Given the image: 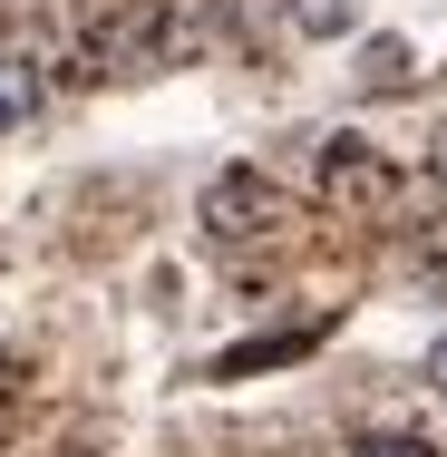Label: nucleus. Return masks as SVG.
Masks as SVG:
<instances>
[{
    "instance_id": "5",
    "label": "nucleus",
    "mask_w": 447,
    "mask_h": 457,
    "mask_svg": "<svg viewBox=\"0 0 447 457\" xmlns=\"http://www.w3.org/2000/svg\"><path fill=\"white\" fill-rule=\"evenodd\" d=\"M409 79V49L399 39H369V59H360V88H399Z\"/></svg>"
},
{
    "instance_id": "7",
    "label": "nucleus",
    "mask_w": 447,
    "mask_h": 457,
    "mask_svg": "<svg viewBox=\"0 0 447 457\" xmlns=\"http://www.w3.org/2000/svg\"><path fill=\"white\" fill-rule=\"evenodd\" d=\"M428 389H447V331L428 341Z\"/></svg>"
},
{
    "instance_id": "2",
    "label": "nucleus",
    "mask_w": 447,
    "mask_h": 457,
    "mask_svg": "<svg viewBox=\"0 0 447 457\" xmlns=\"http://www.w3.org/2000/svg\"><path fill=\"white\" fill-rule=\"evenodd\" d=\"M321 195H331V204H389V166H379L360 137H331V156H321Z\"/></svg>"
},
{
    "instance_id": "3",
    "label": "nucleus",
    "mask_w": 447,
    "mask_h": 457,
    "mask_svg": "<svg viewBox=\"0 0 447 457\" xmlns=\"http://www.w3.org/2000/svg\"><path fill=\"white\" fill-rule=\"evenodd\" d=\"M29 117H39V59H20V49H10V59H0V137H10V127H29Z\"/></svg>"
},
{
    "instance_id": "6",
    "label": "nucleus",
    "mask_w": 447,
    "mask_h": 457,
    "mask_svg": "<svg viewBox=\"0 0 447 457\" xmlns=\"http://www.w3.org/2000/svg\"><path fill=\"white\" fill-rule=\"evenodd\" d=\"M360 457H438L428 438H360Z\"/></svg>"
},
{
    "instance_id": "1",
    "label": "nucleus",
    "mask_w": 447,
    "mask_h": 457,
    "mask_svg": "<svg viewBox=\"0 0 447 457\" xmlns=\"http://www.w3.org/2000/svg\"><path fill=\"white\" fill-rule=\"evenodd\" d=\"M263 224H282V195H272L263 166H224V176L204 185V234L214 244H253Z\"/></svg>"
},
{
    "instance_id": "8",
    "label": "nucleus",
    "mask_w": 447,
    "mask_h": 457,
    "mask_svg": "<svg viewBox=\"0 0 447 457\" xmlns=\"http://www.w3.org/2000/svg\"><path fill=\"white\" fill-rule=\"evenodd\" d=\"M428 185L447 195V127H438V146H428Z\"/></svg>"
},
{
    "instance_id": "4",
    "label": "nucleus",
    "mask_w": 447,
    "mask_h": 457,
    "mask_svg": "<svg viewBox=\"0 0 447 457\" xmlns=\"http://www.w3.org/2000/svg\"><path fill=\"white\" fill-rule=\"evenodd\" d=\"M282 20H292L302 39H341V29H351V0H282Z\"/></svg>"
}]
</instances>
